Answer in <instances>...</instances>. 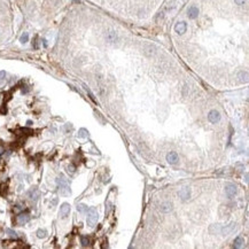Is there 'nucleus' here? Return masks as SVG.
<instances>
[{"label": "nucleus", "instance_id": "nucleus-1", "mask_svg": "<svg viewBox=\"0 0 249 249\" xmlns=\"http://www.w3.org/2000/svg\"><path fill=\"white\" fill-rule=\"evenodd\" d=\"M56 184H58L59 191H60V193H61L62 195H69V194L71 193L70 187H69V184H68V181L63 178V176H60V177L56 179Z\"/></svg>", "mask_w": 249, "mask_h": 249}, {"label": "nucleus", "instance_id": "nucleus-18", "mask_svg": "<svg viewBox=\"0 0 249 249\" xmlns=\"http://www.w3.org/2000/svg\"><path fill=\"white\" fill-rule=\"evenodd\" d=\"M46 235H47L46 230H42V229H39V230L37 231V236H38V238H40V239L46 238Z\"/></svg>", "mask_w": 249, "mask_h": 249}, {"label": "nucleus", "instance_id": "nucleus-3", "mask_svg": "<svg viewBox=\"0 0 249 249\" xmlns=\"http://www.w3.org/2000/svg\"><path fill=\"white\" fill-rule=\"evenodd\" d=\"M106 40L108 42L109 44H115V43H117V40H118V36H117V32L115 31V30H113V29H109L108 31L106 32Z\"/></svg>", "mask_w": 249, "mask_h": 249}, {"label": "nucleus", "instance_id": "nucleus-5", "mask_svg": "<svg viewBox=\"0 0 249 249\" xmlns=\"http://www.w3.org/2000/svg\"><path fill=\"white\" fill-rule=\"evenodd\" d=\"M178 195H179V198H180L183 201L189 200V198H191V188H189V187H183V188L179 191Z\"/></svg>", "mask_w": 249, "mask_h": 249}, {"label": "nucleus", "instance_id": "nucleus-12", "mask_svg": "<svg viewBox=\"0 0 249 249\" xmlns=\"http://www.w3.org/2000/svg\"><path fill=\"white\" fill-rule=\"evenodd\" d=\"M29 219H30V216H29L28 212H22V214H20V215L17 216V223H18L20 225H23V224L28 223Z\"/></svg>", "mask_w": 249, "mask_h": 249}, {"label": "nucleus", "instance_id": "nucleus-14", "mask_svg": "<svg viewBox=\"0 0 249 249\" xmlns=\"http://www.w3.org/2000/svg\"><path fill=\"white\" fill-rule=\"evenodd\" d=\"M28 195L30 196V199L31 200H33V201H36L39 196H40V192L37 189V188H33V189H31L29 193H28Z\"/></svg>", "mask_w": 249, "mask_h": 249}, {"label": "nucleus", "instance_id": "nucleus-11", "mask_svg": "<svg viewBox=\"0 0 249 249\" xmlns=\"http://www.w3.org/2000/svg\"><path fill=\"white\" fill-rule=\"evenodd\" d=\"M167 161H168V163H170V164H176V163L179 161L178 154H177L176 152H170V153L167 155Z\"/></svg>", "mask_w": 249, "mask_h": 249}, {"label": "nucleus", "instance_id": "nucleus-20", "mask_svg": "<svg viewBox=\"0 0 249 249\" xmlns=\"http://www.w3.org/2000/svg\"><path fill=\"white\" fill-rule=\"evenodd\" d=\"M87 205H85V204H78L77 205V210L79 212H82V214H84V212H86L87 211Z\"/></svg>", "mask_w": 249, "mask_h": 249}, {"label": "nucleus", "instance_id": "nucleus-23", "mask_svg": "<svg viewBox=\"0 0 249 249\" xmlns=\"http://www.w3.org/2000/svg\"><path fill=\"white\" fill-rule=\"evenodd\" d=\"M83 86H84V89H85V91H86V92L89 93V95H90V98H91V100H93L94 102H96V100L94 99V95H93V94H92V92L90 91V89H89V87H87L86 85H83Z\"/></svg>", "mask_w": 249, "mask_h": 249}, {"label": "nucleus", "instance_id": "nucleus-27", "mask_svg": "<svg viewBox=\"0 0 249 249\" xmlns=\"http://www.w3.org/2000/svg\"><path fill=\"white\" fill-rule=\"evenodd\" d=\"M5 153V149H4V147L2 146H0V155H2Z\"/></svg>", "mask_w": 249, "mask_h": 249}, {"label": "nucleus", "instance_id": "nucleus-2", "mask_svg": "<svg viewBox=\"0 0 249 249\" xmlns=\"http://www.w3.org/2000/svg\"><path fill=\"white\" fill-rule=\"evenodd\" d=\"M87 219H86V222H87V225L89 226H91V227H93L94 225L96 224V222H98V217H99V215H98V212H96V210L94 209V208H90V209H87Z\"/></svg>", "mask_w": 249, "mask_h": 249}, {"label": "nucleus", "instance_id": "nucleus-19", "mask_svg": "<svg viewBox=\"0 0 249 249\" xmlns=\"http://www.w3.org/2000/svg\"><path fill=\"white\" fill-rule=\"evenodd\" d=\"M28 40H29V34H28L27 32H24V33L21 36V38H20V42H21L22 44H25V43H28Z\"/></svg>", "mask_w": 249, "mask_h": 249}, {"label": "nucleus", "instance_id": "nucleus-6", "mask_svg": "<svg viewBox=\"0 0 249 249\" xmlns=\"http://www.w3.org/2000/svg\"><path fill=\"white\" fill-rule=\"evenodd\" d=\"M225 193L227 198H233L234 195L236 194V186L234 184H226L225 185Z\"/></svg>", "mask_w": 249, "mask_h": 249}, {"label": "nucleus", "instance_id": "nucleus-16", "mask_svg": "<svg viewBox=\"0 0 249 249\" xmlns=\"http://www.w3.org/2000/svg\"><path fill=\"white\" fill-rule=\"evenodd\" d=\"M238 78H239V80L241 83H246L248 80V74H247V71H240L239 75H238Z\"/></svg>", "mask_w": 249, "mask_h": 249}, {"label": "nucleus", "instance_id": "nucleus-8", "mask_svg": "<svg viewBox=\"0 0 249 249\" xmlns=\"http://www.w3.org/2000/svg\"><path fill=\"white\" fill-rule=\"evenodd\" d=\"M187 30V24L185 22H178L174 25V31L177 32L178 34H184Z\"/></svg>", "mask_w": 249, "mask_h": 249}, {"label": "nucleus", "instance_id": "nucleus-21", "mask_svg": "<svg viewBox=\"0 0 249 249\" xmlns=\"http://www.w3.org/2000/svg\"><path fill=\"white\" fill-rule=\"evenodd\" d=\"M80 243H82L83 246H89V245H90V239H89L87 236H82V238H80Z\"/></svg>", "mask_w": 249, "mask_h": 249}, {"label": "nucleus", "instance_id": "nucleus-24", "mask_svg": "<svg viewBox=\"0 0 249 249\" xmlns=\"http://www.w3.org/2000/svg\"><path fill=\"white\" fill-rule=\"evenodd\" d=\"M75 170H76V168H75V165H72V164H70V165L68 167V172H69V173H74V172H75Z\"/></svg>", "mask_w": 249, "mask_h": 249}, {"label": "nucleus", "instance_id": "nucleus-10", "mask_svg": "<svg viewBox=\"0 0 249 249\" xmlns=\"http://www.w3.org/2000/svg\"><path fill=\"white\" fill-rule=\"evenodd\" d=\"M187 15H188V17H189L191 20L196 18V17L199 16V8H198V7H195V6L189 7V8H188V11H187Z\"/></svg>", "mask_w": 249, "mask_h": 249}, {"label": "nucleus", "instance_id": "nucleus-17", "mask_svg": "<svg viewBox=\"0 0 249 249\" xmlns=\"http://www.w3.org/2000/svg\"><path fill=\"white\" fill-rule=\"evenodd\" d=\"M78 137L79 138H87L89 137V131L86 129H80L78 131Z\"/></svg>", "mask_w": 249, "mask_h": 249}, {"label": "nucleus", "instance_id": "nucleus-26", "mask_svg": "<svg viewBox=\"0 0 249 249\" xmlns=\"http://www.w3.org/2000/svg\"><path fill=\"white\" fill-rule=\"evenodd\" d=\"M5 76H6V71H0V80H2L4 78H5Z\"/></svg>", "mask_w": 249, "mask_h": 249}, {"label": "nucleus", "instance_id": "nucleus-7", "mask_svg": "<svg viewBox=\"0 0 249 249\" xmlns=\"http://www.w3.org/2000/svg\"><path fill=\"white\" fill-rule=\"evenodd\" d=\"M70 212V204L69 203H63L62 205L60 207V217L61 218H67L68 215Z\"/></svg>", "mask_w": 249, "mask_h": 249}, {"label": "nucleus", "instance_id": "nucleus-25", "mask_svg": "<svg viewBox=\"0 0 249 249\" xmlns=\"http://www.w3.org/2000/svg\"><path fill=\"white\" fill-rule=\"evenodd\" d=\"M234 2H235L236 5H239V6H241V5H243V4L246 2V0H234Z\"/></svg>", "mask_w": 249, "mask_h": 249}, {"label": "nucleus", "instance_id": "nucleus-13", "mask_svg": "<svg viewBox=\"0 0 249 249\" xmlns=\"http://www.w3.org/2000/svg\"><path fill=\"white\" fill-rule=\"evenodd\" d=\"M234 229H235V224L232 223V224H230V225H227L225 227H220V233H223L224 235H227V234L231 233Z\"/></svg>", "mask_w": 249, "mask_h": 249}, {"label": "nucleus", "instance_id": "nucleus-22", "mask_svg": "<svg viewBox=\"0 0 249 249\" xmlns=\"http://www.w3.org/2000/svg\"><path fill=\"white\" fill-rule=\"evenodd\" d=\"M6 232H7V234H8L11 238L17 239V234H16L15 231H13V230H11V229H7V230H6Z\"/></svg>", "mask_w": 249, "mask_h": 249}, {"label": "nucleus", "instance_id": "nucleus-9", "mask_svg": "<svg viewBox=\"0 0 249 249\" xmlns=\"http://www.w3.org/2000/svg\"><path fill=\"white\" fill-rule=\"evenodd\" d=\"M172 209H173V204H172V202H169V201L161 203V205H160V210L162 212H170V211H172Z\"/></svg>", "mask_w": 249, "mask_h": 249}, {"label": "nucleus", "instance_id": "nucleus-4", "mask_svg": "<svg viewBox=\"0 0 249 249\" xmlns=\"http://www.w3.org/2000/svg\"><path fill=\"white\" fill-rule=\"evenodd\" d=\"M208 120H209V122H211L212 124H216V123H218V122L220 121V114L218 113L216 109H212V110H210L209 114H208Z\"/></svg>", "mask_w": 249, "mask_h": 249}, {"label": "nucleus", "instance_id": "nucleus-15", "mask_svg": "<svg viewBox=\"0 0 249 249\" xmlns=\"http://www.w3.org/2000/svg\"><path fill=\"white\" fill-rule=\"evenodd\" d=\"M243 243H245V239L242 238V236H238V238H235V240H234V245L233 247L234 248H241V247H243Z\"/></svg>", "mask_w": 249, "mask_h": 249}]
</instances>
